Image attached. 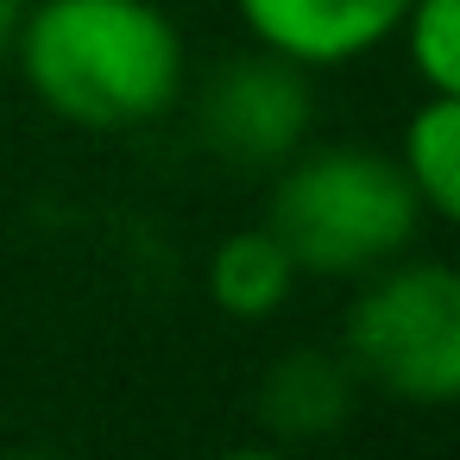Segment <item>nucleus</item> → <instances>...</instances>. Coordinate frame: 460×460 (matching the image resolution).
I'll return each mask as SVG.
<instances>
[{"mask_svg":"<svg viewBox=\"0 0 460 460\" xmlns=\"http://www.w3.org/2000/svg\"><path fill=\"white\" fill-rule=\"evenodd\" d=\"M26 89L83 133H139L183 102L190 51L158 0H26Z\"/></svg>","mask_w":460,"mask_h":460,"instance_id":"nucleus-1","label":"nucleus"},{"mask_svg":"<svg viewBox=\"0 0 460 460\" xmlns=\"http://www.w3.org/2000/svg\"><path fill=\"white\" fill-rule=\"evenodd\" d=\"M265 227L284 240L296 271L359 284L366 271H378L416 246L422 202H416L397 152L309 139L284 171H271Z\"/></svg>","mask_w":460,"mask_h":460,"instance_id":"nucleus-2","label":"nucleus"},{"mask_svg":"<svg viewBox=\"0 0 460 460\" xmlns=\"http://www.w3.org/2000/svg\"><path fill=\"white\" fill-rule=\"evenodd\" d=\"M341 353L359 385L397 403H460V265L447 259H391L359 278Z\"/></svg>","mask_w":460,"mask_h":460,"instance_id":"nucleus-3","label":"nucleus"},{"mask_svg":"<svg viewBox=\"0 0 460 460\" xmlns=\"http://www.w3.org/2000/svg\"><path fill=\"white\" fill-rule=\"evenodd\" d=\"M196 139L246 177L284 171L315 139V83L303 64L252 45L227 58L196 95Z\"/></svg>","mask_w":460,"mask_h":460,"instance_id":"nucleus-4","label":"nucleus"},{"mask_svg":"<svg viewBox=\"0 0 460 460\" xmlns=\"http://www.w3.org/2000/svg\"><path fill=\"white\" fill-rule=\"evenodd\" d=\"M410 0H234V13L252 45L315 70H341L385 39H397Z\"/></svg>","mask_w":460,"mask_h":460,"instance_id":"nucleus-5","label":"nucleus"},{"mask_svg":"<svg viewBox=\"0 0 460 460\" xmlns=\"http://www.w3.org/2000/svg\"><path fill=\"white\" fill-rule=\"evenodd\" d=\"M359 378L347 366V353L328 347H290L265 366L259 378V422L278 441H328L353 422L359 403Z\"/></svg>","mask_w":460,"mask_h":460,"instance_id":"nucleus-6","label":"nucleus"},{"mask_svg":"<svg viewBox=\"0 0 460 460\" xmlns=\"http://www.w3.org/2000/svg\"><path fill=\"white\" fill-rule=\"evenodd\" d=\"M296 278H303L296 259L284 252V240H278L265 221L227 234V240L208 252V271H202L215 309L234 315V322H265V315H278V309L290 303Z\"/></svg>","mask_w":460,"mask_h":460,"instance_id":"nucleus-7","label":"nucleus"},{"mask_svg":"<svg viewBox=\"0 0 460 460\" xmlns=\"http://www.w3.org/2000/svg\"><path fill=\"white\" fill-rule=\"evenodd\" d=\"M397 164H403L422 215L460 227V95H429L410 114Z\"/></svg>","mask_w":460,"mask_h":460,"instance_id":"nucleus-8","label":"nucleus"},{"mask_svg":"<svg viewBox=\"0 0 460 460\" xmlns=\"http://www.w3.org/2000/svg\"><path fill=\"white\" fill-rule=\"evenodd\" d=\"M397 39L429 95H460V0H410Z\"/></svg>","mask_w":460,"mask_h":460,"instance_id":"nucleus-9","label":"nucleus"},{"mask_svg":"<svg viewBox=\"0 0 460 460\" xmlns=\"http://www.w3.org/2000/svg\"><path fill=\"white\" fill-rule=\"evenodd\" d=\"M20 20H26V0H0V64L13 58V39H20Z\"/></svg>","mask_w":460,"mask_h":460,"instance_id":"nucleus-10","label":"nucleus"},{"mask_svg":"<svg viewBox=\"0 0 460 460\" xmlns=\"http://www.w3.org/2000/svg\"><path fill=\"white\" fill-rule=\"evenodd\" d=\"M221 460H290L284 447H265V441H246V447H227Z\"/></svg>","mask_w":460,"mask_h":460,"instance_id":"nucleus-11","label":"nucleus"},{"mask_svg":"<svg viewBox=\"0 0 460 460\" xmlns=\"http://www.w3.org/2000/svg\"><path fill=\"white\" fill-rule=\"evenodd\" d=\"M7 460H64V454H51V447H20V454H7Z\"/></svg>","mask_w":460,"mask_h":460,"instance_id":"nucleus-12","label":"nucleus"}]
</instances>
